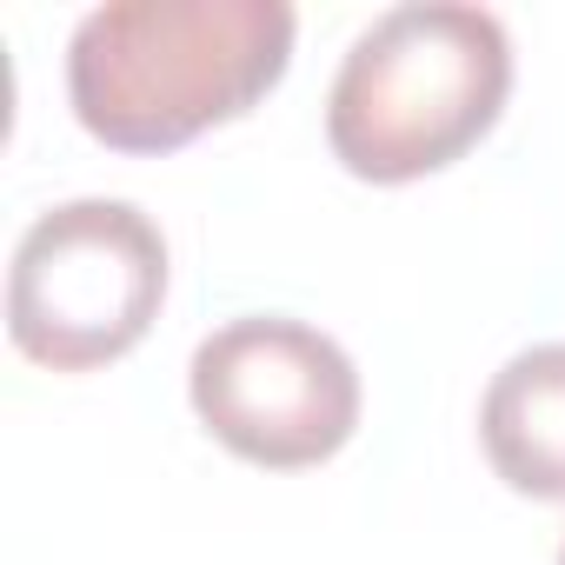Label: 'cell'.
<instances>
[{
	"mask_svg": "<svg viewBox=\"0 0 565 565\" xmlns=\"http://www.w3.org/2000/svg\"><path fill=\"white\" fill-rule=\"evenodd\" d=\"M492 472L525 499H565V340L512 353L479 406Z\"/></svg>",
	"mask_w": 565,
	"mask_h": 565,
	"instance_id": "cell-5",
	"label": "cell"
},
{
	"mask_svg": "<svg viewBox=\"0 0 565 565\" xmlns=\"http://www.w3.org/2000/svg\"><path fill=\"white\" fill-rule=\"evenodd\" d=\"M558 565H565V545H558Z\"/></svg>",
	"mask_w": 565,
	"mask_h": 565,
	"instance_id": "cell-6",
	"label": "cell"
},
{
	"mask_svg": "<svg viewBox=\"0 0 565 565\" xmlns=\"http://www.w3.org/2000/svg\"><path fill=\"white\" fill-rule=\"evenodd\" d=\"M512 94V41L466 0L386 8L340 61L327 147L373 186H406L472 153Z\"/></svg>",
	"mask_w": 565,
	"mask_h": 565,
	"instance_id": "cell-2",
	"label": "cell"
},
{
	"mask_svg": "<svg viewBox=\"0 0 565 565\" xmlns=\"http://www.w3.org/2000/svg\"><path fill=\"white\" fill-rule=\"evenodd\" d=\"M167 300V239L134 200L47 206L8 266V340L54 373H94L147 340Z\"/></svg>",
	"mask_w": 565,
	"mask_h": 565,
	"instance_id": "cell-3",
	"label": "cell"
},
{
	"mask_svg": "<svg viewBox=\"0 0 565 565\" xmlns=\"http://www.w3.org/2000/svg\"><path fill=\"white\" fill-rule=\"evenodd\" d=\"M186 393L200 426L246 466L300 472L333 459L360 426V373L307 320L253 313L193 347Z\"/></svg>",
	"mask_w": 565,
	"mask_h": 565,
	"instance_id": "cell-4",
	"label": "cell"
},
{
	"mask_svg": "<svg viewBox=\"0 0 565 565\" xmlns=\"http://www.w3.org/2000/svg\"><path fill=\"white\" fill-rule=\"evenodd\" d=\"M294 28L287 0H107L67 41L74 120L114 153H173L279 87Z\"/></svg>",
	"mask_w": 565,
	"mask_h": 565,
	"instance_id": "cell-1",
	"label": "cell"
}]
</instances>
